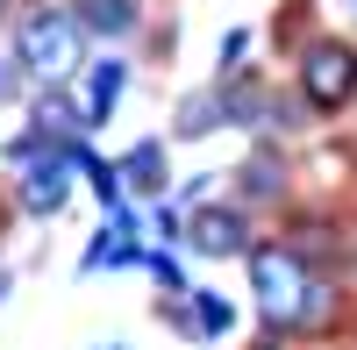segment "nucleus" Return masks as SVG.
<instances>
[{"mask_svg":"<svg viewBox=\"0 0 357 350\" xmlns=\"http://www.w3.org/2000/svg\"><path fill=\"white\" fill-rule=\"evenodd\" d=\"M243 50H250V36H243V29H236V36H229V43H222V65H229V72H236V65H243Z\"/></svg>","mask_w":357,"mask_h":350,"instance_id":"nucleus-11","label":"nucleus"},{"mask_svg":"<svg viewBox=\"0 0 357 350\" xmlns=\"http://www.w3.org/2000/svg\"><path fill=\"white\" fill-rule=\"evenodd\" d=\"M79 29H100V36H122V29L136 22V0H79Z\"/></svg>","mask_w":357,"mask_h":350,"instance_id":"nucleus-7","label":"nucleus"},{"mask_svg":"<svg viewBox=\"0 0 357 350\" xmlns=\"http://www.w3.org/2000/svg\"><path fill=\"white\" fill-rule=\"evenodd\" d=\"M250 279H257V314L272 329H301V322H314V307H321V294H314V279H307V265L293 250H250Z\"/></svg>","mask_w":357,"mask_h":350,"instance_id":"nucleus-1","label":"nucleus"},{"mask_svg":"<svg viewBox=\"0 0 357 350\" xmlns=\"http://www.w3.org/2000/svg\"><path fill=\"white\" fill-rule=\"evenodd\" d=\"M114 86H122V65H100V72H93V122L114 107Z\"/></svg>","mask_w":357,"mask_h":350,"instance_id":"nucleus-10","label":"nucleus"},{"mask_svg":"<svg viewBox=\"0 0 357 350\" xmlns=\"http://www.w3.org/2000/svg\"><path fill=\"white\" fill-rule=\"evenodd\" d=\"M79 50H86L79 15L50 8V15H29V22H22V65L36 72V79H72V72H79Z\"/></svg>","mask_w":357,"mask_h":350,"instance_id":"nucleus-2","label":"nucleus"},{"mask_svg":"<svg viewBox=\"0 0 357 350\" xmlns=\"http://www.w3.org/2000/svg\"><path fill=\"white\" fill-rule=\"evenodd\" d=\"M22 208L29 215H50L57 200L72 193V158H57V151H36V143H22Z\"/></svg>","mask_w":357,"mask_h":350,"instance_id":"nucleus-4","label":"nucleus"},{"mask_svg":"<svg viewBox=\"0 0 357 350\" xmlns=\"http://www.w3.org/2000/svg\"><path fill=\"white\" fill-rule=\"evenodd\" d=\"M301 93H307L314 107H343V100L357 93V50H350V43H314V50L301 57Z\"/></svg>","mask_w":357,"mask_h":350,"instance_id":"nucleus-3","label":"nucleus"},{"mask_svg":"<svg viewBox=\"0 0 357 350\" xmlns=\"http://www.w3.org/2000/svg\"><path fill=\"white\" fill-rule=\"evenodd\" d=\"M350 8H357V0H350Z\"/></svg>","mask_w":357,"mask_h":350,"instance_id":"nucleus-12","label":"nucleus"},{"mask_svg":"<svg viewBox=\"0 0 357 350\" xmlns=\"http://www.w3.org/2000/svg\"><path fill=\"white\" fill-rule=\"evenodd\" d=\"M86 122H93V107H72L65 93H50V100L36 107V136H50V143H57V136H79Z\"/></svg>","mask_w":357,"mask_h":350,"instance_id":"nucleus-6","label":"nucleus"},{"mask_svg":"<svg viewBox=\"0 0 357 350\" xmlns=\"http://www.w3.org/2000/svg\"><path fill=\"white\" fill-rule=\"evenodd\" d=\"M122 172H129V193H158L165 186V151H158V143H136Z\"/></svg>","mask_w":357,"mask_h":350,"instance_id":"nucleus-8","label":"nucleus"},{"mask_svg":"<svg viewBox=\"0 0 357 350\" xmlns=\"http://www.w3.org/2000/svg\"><path fill=\"white\" fill-rule=\"evenodd\" d=\"M186 243L207 250V257H236V250H243V215H236V208H200L186 222Z\"/></svg>","mask_w":357,"mask_h":350,"instance_id":"nucleus-5","label":"nucleus"},{"mask_svg":"<svg viewBox=\"0 0 357 350\" xmlns=\"http://www.w3.org/2000/svg\"><path fill=\"white\" fill-rule=\"evenodd\" d=\"M215 122H222V100H215V93H200L193 107H178V129H186V136H200V129H215Z\"/></svg>","mask_w":357,"mask_h":350,"instance_id":"nucleus-9","label":"nucleus"}]
</instances>
